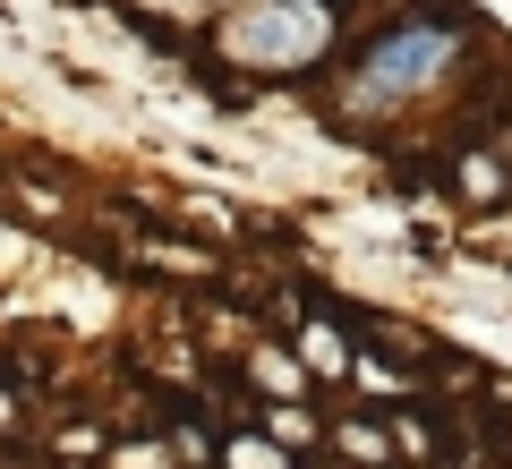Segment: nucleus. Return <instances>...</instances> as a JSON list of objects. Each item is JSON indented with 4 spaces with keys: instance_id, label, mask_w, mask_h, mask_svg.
Listing matches in <instances>:
<instances>
[{
    "instance_id": "f257e3e1",
    "label": "nucleus",
    "mask_w": 512,
    "mask_h": 469,
    "mask_svg": "<svg viewBox=\"0 0 512 469\" xmlns=\"http://www.w3.org/2000/svg\"><path fill=\"white\" fill-rule=\"evenodd\" d=\"M453 52V35L444 26H419V35H393L376 60H367V94H410V86H427V69Z\"/></svg>"
}]
</instances>
